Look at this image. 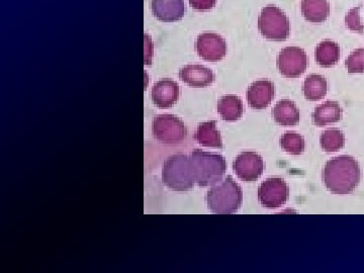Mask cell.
Returning <instances> with one entry per match:
<instances>
[{"label":"cell","mask_w":364,"mask_h":273,"mask_svg":"<svg viewBox=\"0 0 364 273\" xmlns=\"http://www.w3.org/2000/svg\"><path fill=\"white\" fill-rule=\"evenodd\" d=\"M361 171L358 162L350 156L332 158L323 170V181L328 191L335 195L352 193L360 182Z\"/></svg>","instance_id":"6da1fadb"},{"label":"cell","mask_w":364,"mask_h":273,"mask_svg":"<svg viewBox=\"0 0 364 273\" xmlns=\"http://www.w3.org/2000/svg\"><path fill=\"white\" fill-rule=\"evenodd\" d=\"M189 166L195 183L200 188H208L222 181L226 173L227 162L222 155L196 149L189 156Z\"/></svg>","instance_id":"7a4b0ae2"},{"label":"cell","mask_w":364,"mask_h":273,"mask_svg":"<svg viewBox=\"0 0 364 273\" xmlns=\"http://www.w3.org/2000/svg\"><path fill=\"white\" fill-rule=\"evenodd\" d=\"M242 200L240 186L232 176L218 182L207 193L208 210L217 215L235 214L240 208Z\"/></svg>","instance_id":"3957f363"},{"label":"cell","mask_w":364,"mask_h":273,"mask_svg":"<svg viewBox=\"0 0 364 273\" xmlns=\"http://www.w3.org/2000/svg\"><path fill=\"white\" fill-rule=\"evenodd\" d=\"M163 182L174 191H188L193 188V181L189 166V157L184 154L172 155L163 166Z\"/></svg>","instance_id":"277c9868"},{"label":"cell","mask_w":364,"mask_h":273,"mask_svg":"<svg viewBox=\"0 0 364 273\" xmlns=\"http://www.w3.org/2000/svg\"><path fill=\"white\" fill-rule=\"evenodd\" d=\"M258 28L265 39L282 42L289 37L291 23L282 9L275 6H267L261 11Z\"/></svg>","instance_id":"5b68a950"},{"label":"cell","mask_w":364,"mask_h":273,"mask_svg":"<svg viewBox=\"0 0 364 273\" xmlns=\"http://www.w3.org/2000/svg\"><path fill=\"white\" fill-rule=\"evenodd\" d=\"M152 135L165 145H178L186 140L188 129L178 117L161 114L153 119Z\"/></svg>","instance_id":"8992f818"},{"label":"cell","mask_w":364,"mask_h":273,"mask_svg":"<svg viewBox=\"0 0 364 273\" xmlns=\"http://www.w3.org/2000/svg\"><path fill=\"white\" fill-rule=\"evenodd\" d=\"M308 65L306 53L299 47L284 48L277 57V68L280 74L287 78L301 77Z\"/></svg>","instance_id":"52a82bcc"},{"label":"cell","mask_w":364,"mask_h":273,"mask_svg":"<svg viewBox=\"0 0 364 273\" xmlns=\"http://www.w3.org/2000/svg\"><path fill=\"white\" fill-rule=\"evenodd\" d=\"M289 198V188L287 182L279 177H270L261 183L258 189V198L263 207L275 210L286 205Z\"/></svg>","instance_id":"ba28073f"},{"label":"cell","mask_w":364,"mask_h":273,"mask_svg":"<svg viewBox=\"0 0 364 273\" xmlns=\"http://www.w3.org/2000/svg\"><path fill=\"white\" fill-rule=\"evenodd\" d=\"M196 46L198 56L205 61L219 62L226 57V41L218 33H200L196 40Z\"/></svg>","instance_id":"9c48e42d"},{"label":"cell","mask_w":364,"mask_h":273,"mask_svg":"<svg viewBox=\"0 0 364 273\" xmlns=\"http://www.w3.org/2000/svg\"><path fill=\"white\" fill-rule=\"evenodd\" d=\"M233 168L236 176L246 182L256 181L262 176L264 163L255 152H243L235 159Z\"/></svg>","instance_id":"30bf717a"},{"label":"cell","mask_w":364,"mask_h":273,"mask_svg":"<svg viewBox=\"0 0 364 273\" xmlns=\"http://www.w3.org/2000/svg\"><path fill=\"white\" fill-rule=\"evenodd\" d=\"M151 97H152V102L159 109H170L178 100L179 86L172 79H160L156 85L153 86Z\"/></svg>","instance_id":"8fae6325"},{"label":"cell","mask_w":364,"mask_h":273,"mask_svg":"<svg viewBox=\"0 0 364 273\" xmlns=\"http://www.w3.org/2000/svg\"><path fill=\"white\" fill-rule=\"evenodd\" d=\"M275 97V86L268 79L255 81L247 90L248 105L254 109H264Z\"/></svg>","instance_id":"7c38bea8"},{"label":"cell","mask_w":364,"mask_h":273,"mask_svg":"<svg viewBox=\"0 0 364 273\" xmlns=\"http://www.w3.org/2000/svg\"><path fill=\"white\" fill-rule=\"evenodd\" d=\"M151 9L153 16L163 23H176L186 14L184 0H152Z\"/></svg>","instance_id":"4fadbf2b"},{"label":"cell","mask_w":364,"mask_h":273,"mask_svg":"<svg viewBox=\"0 0 364 273\" xmlns=\"http://www.w3.org/2000/svg\"><path fill=\"white\" fill-rule=\"evenodd\" d=\"M179 77L186 85L193 88L208 87L215 81L214 72L198 64H191L183 67L179 71Z\"/></svg>","instance_id":"5bb4252c"},{"label":"cell","mask_w":364,"mask_h":273,"mask_svg":"<svg viewBox=\"0 0 364 273\" xmlns=\"http://www.w3.org/2000/svg\"><path fill=\"white\" fill-rule=\"evenodd\" d=\"M272 117L275 123L282 127L296 126L301 119L298 107L291 100H279L273 107Z\"/></svg>","instance_id":"9a60e30c"},{"label":"cell","mask_w":364,"mask_h":273,"mask_svg":"<svg viewBox=\"0 0 364 273\" xmlns=\"http://www.w3.org/2000/svg\"><path fill=\"white\" fill-rule=\"evenodd\" d=\"M343 117V109L337 102L328 100L318 105L313 114L314 124L317 127H325L340 122Z\"/></svg>","instance_id":"2e32d148"},{"label":"cell","mask_w":364,"mask_h":273,"mask_svg":"<svg viewBox=\"0 0 364 273\" xmlns=\"http://www.w3.org/2000/svg\"><path fill=\"white\" fill-rule=\"evenodd\" d=\"M301 14L313 23H324L330 14L328 0H301Z\"/></svg>","instance_id":"e0dca14e"},{"label":"cell","mask_w":364,"mask_h":273,"mask_svg":"<svg viewBox=\"0 0 364 273\" xmlns=\"http://www.w3.org/2000/svg\"><path fill=\"white\" fill-rule=\"evenodd\" d=\"M195 139L196 142L205 147L223 148L221 133L217 129V122H203L198 124Z\"/></svg>","instance_id":"ac0fdd59"},{"label":"cell","mask_w":364,"mask_h":273,"mask_svg":"<svg viewBox=\"0 0 364 273\" xmlns=\"http://www.w3.org/2000/svg\"><path fill=\"white\" fill-rule=\"evenodd\" d=\"M243 102L236 95H225L218 102V112L226 122H236L243 114Z\"/></svg>","instance_id":"d6986e66"},{"label":"cell","mask_w":364,"mask_h":273,"mask_svg":"<svg viewBox=\"0 0 364 273\" xmlns=\"http://www.w3.org/2000/svg\"><path fill=\"white\" fill-rule=\"evenodd\" d=\"M316 61L323 68H330L336 65L340 58V48L337 43L326 40L316 48Z\"/></svg>","instance_id":"ffe728a7"},{"label":"cell","mask_w":364,"mask_h":273,"mask_svg":"<svg viewBox=\"0 0 364 273\" xmlns=\"http://www.w3.org/2000/svg\"><path fill=\"white\" fill-rule=\"evenodd\" d=\"M328 82L324 76L312 74L306 78L303 85L304 95L310 102H317L326 97Z\"/></svg>","instance_id":"44dd1931"},{"label":"cell","mask_w":364,"mask_h":273,"mask_svg":"<svg viewBox=\"0 0 364 273\" xmlns=\"http://www.w3.org/2000/svg\"><path fill=\"white\" fill-rule=\"evenodd\" d=\"M320 144L321 148L325 152H338L345 145L343 132L338 129H329V130L323 132L320 138Z\"/></svg>","instance_id":"7402d4cb"},{"label":"cell","mask_w":364,"mask_h":273,"mask_svg":"<svg viewBox=\"0 0 364 273\" xmlns=\"http://www.w3.org/2000/svg\"><path fill=\"white\" fill-rule=\"evenodd\" d=\"M280 146L284 152L291 155H301L305 152V139L294 132H287L280 138Z\"/></svg>","instance_id":"603a6c76"},{"label":"cell","mask_w":364,"mask_h":273,"mask_svg":"<svg viewBox=\"0 0 364 273\" xmlns=\"http://www.w3.org/2000/svg\"><path fill=\"white\" fill-rule=\"evenodd\" d=\"M345 67L349 74L364 73V48H359L352 52L345 61Z\"/></svg>","instance_id":"cb8c5ba5"},{"label":"cell","mask_w":364,"mask_h":273,"mask_svg":"<svg viewBox=\"0 0 364 273\" xmlns=\"http://www.w3.org/2000/svg\"><path fill=\"white\" fill-rule=\"evenodd\" d=\"M359 11H360V7H354L349 11L345 16V25L352 32L363 33L364 25L361 21L360 16H359Z\"/></svg>","instance_id":"d4e9b609"},{"label":"cell","mask_w":364,"mask_h":273,"mask_svg":"<svg viewBox=\"0 0 364 273\" xmlns=\"http://www.w3.org/2000/svg\"><path fill=\"white\" fill-rule=\"evenodd\" d=\"M217 0H189V6L198 11H207L214 9Z\"/></svg>","instance_id":"484cf974"}]
</instances>
